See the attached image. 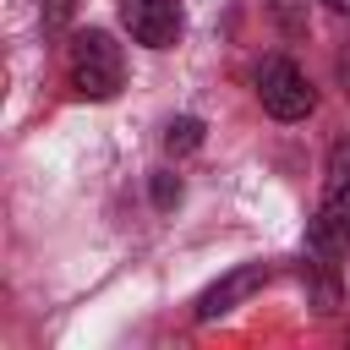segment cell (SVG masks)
I'll return each mask as SVG.
<instances>
[{"label": "cell", "instance_id": "obj_3", "mask_svg": "<svg viewBox=\"0 0 350 350\" xmlns=\"http://www.w3.org/2000/svg\"><path fill=\"white\" fill-rule=\"evenodd\" d=\"M120 22L137 44L170 49L180 38V0H120Z\"/></svg>", "mask_w": 350, "mask_h": 350}, {"label": "cell", "instance_id": "obj_7", "mask_svg": "<svg viewBox=\"0 0 350 350\" xmlns=\"http://www.w3.org/2000/svg\"><path fill=\"white\" fill-rule=\"evenodd\" d=\"M328 5H334V11H345V16H350V0H328Z\"/></svg>", "mask_w": 350, "mask_h": 350}, {"label": "cell", "instance_id": "obj_4", "mask_svg": "<svg viewBox=\"0 0 350 350\" xmlns=\"http://www.w3.org/2000/svg\"><path fill=\"white\" fill-rule=\"evenodd\" d=\"M317 224H323V235H350V137H339L334 153H328Z\"/></svg>", "mask_w": 350, "mask_h": 350}, {"label": "cell", "instance_id": "obj_1", "mask_svg": "<svg viewBox=\"0 0 350 350\" xmlns=\"http://www.w3.org/2000/svg\"><path fill=\"white\" fill-rule=\"evenodd\" d=\"M126 82V60H120V44L98 27L77 33L71 38V88L82 98H115Z\"/></svg>", "mask_w": 350, "mask_h": 350}, {"label": "cell", "instance_id": "obj_6", "mask_svg": "<svg viewBox=\"0 0 350 350\" xmlns=\"http://www.w3.org/2000/svg\"><path fill=\"white\" fill-rule=\"evenodd\" d=\"M164 142H170V153H186V148H197V142H202V120H191V115H186V120H175Z\"/></svg>", "mask_w": 350, "mask_h": 350}, {"label": "cell", "instance_id": "obj_2", "mask_svg": "<svg viewBox=\"0 0 350 350\" xmlns=\"http://www.w3.org/2000/svg\"><path fill=\"white\" fill-rule=\"evenodd\" d=\"M257 98H262V109H268L273 120H306L312 104H317V93L306 88V77H301L295 60H262V71H257Z\"/></svg>", "mask_w": 350, "mask_h": 350}, {"label": "cell", "instance_id": "obj_5", "mask_svg": "<svg viewBox=\"0 0 350 350\" xmlns=\"http://www.w3.org/2000/svg\"><path fill=\"white\" fill-rule=\"evenodd\" d=\"M257 284H262V268H241V273H230L224 284H213V290L202 295V306H197V317L208 323V317H219V312H230V306H235V301H241L246 290H257Z\"/></svg>", "mask_w": 350, "mask_h": 350}]
</instances>
